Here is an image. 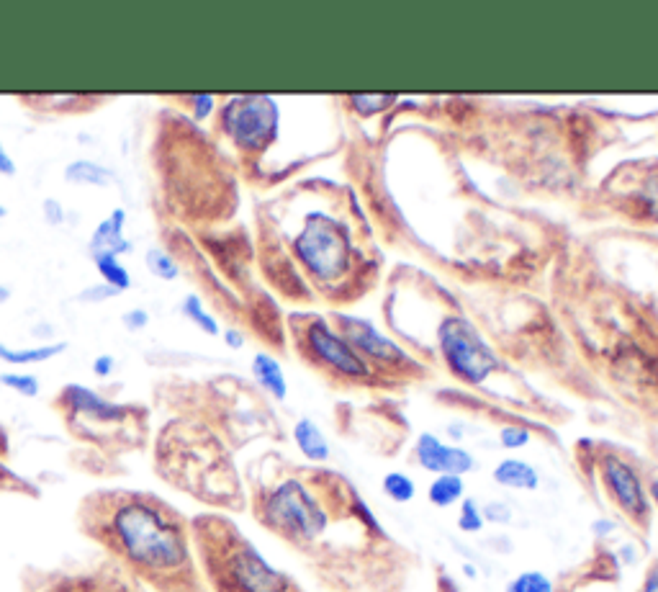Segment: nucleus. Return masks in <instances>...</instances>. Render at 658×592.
<instances>
[{
	"mask_svg": "<svg viewBox=\"0 0 658 592\" xmlns=\"http://www.w3.org/2000/svg\"><path fill=\"white\" fill-rule=\"evenodd\" d=\"M6 299H8V291L0 286V302H6Z\"/></svg>",
	"mask_w": 658,
	"mask_h": 592,
	"instance_id": "37",
	"label": "nucleus"
},
{
	"mask_svg": "<svg viewBox=\"0 0 658 592\" xmlns=\"http://www.w3.org/2000/svg\"><path fill=\"white\" fill-rule=\"evenodd\" d=\"M93 260H96V268L103 276V281H106V286H111V289L116 291H126L132 286V276H129V271L119 263V255L98 253L93 255Z\"/></svg>",
	"mask_w": 658,
	"mask_h": 592,
	"instance_id": "19",
	"label": "nucleus"
},
{
	"mask_svg": "<svg viewBox=\"0 0 658 592\" xmlns=\"http://www.w3.org/2000/svg\"><path fill=\"white\" fill-rule=\"evenodd\" d=\"M651 500L658 505V479H653L651 482Z\"/></svg>",
	"mask_w": 658,
	"mask_h": 592,
	"instance_id": "36",
	"label": "nucleus"
},
{
	"mask_svg": "<svg viewBox=\"0 0 658 592\" xmlns=\"http://www.w3.org/2000/svg\"><path fill=\"white\" fill-rule=\"evenodd\" d=\"M114 371V356H98L96 361H93V374L96 376H108Z\"/></svg>",
	"mask_w": 658,
	"mask_h": 592,
	"instance_id": "31",
	"label": "nucleus"
},
{
	"mask_svg": "<svg viewBox=\"0 0 658 592\" xmlns=\"http://www.w3.org/2000/svg\"><path fill=\"white\" fill-rule=\"evenodd\" d=\"M494 482L509 490H538L540 477L533 464L520 459H504L494 469Z\"/></svg>",
	"mask_w": 658,
	"mask_h": 592,
	"instance_id": "13",
	"label": "nucleus"
},
{
	"mask_svg": "<svg viewBox=\"0 0 658 592\" xmlns=\"http://www.w3.org/2000/svg\"><path fill=\"white\" fill-rule=\"evenodd\" d=\"M417 461L422 469L437 474V477L440 474H458V477H463V474H468L476 466L466 448L448 446V443H443L432 433H422L417 438Z\"/></svg>",
	"mask_w": 658,
	"mask_h": 592,
	"instance_id": "9",
	"label": "nucleus"
},
{
	"mask_svg": "<svg viewBox=\"0 0 658 592\" xmlns=\"http://www.w3.org/2000/svg\"><path fill=\"white\" fill-rule=\"evenodd\" d=\"M124 224H126V212L124 209H114L108 214L101 224L96 227L93 237H90V253H111L121 255L132 250V242L124 237Z\"/></svg>",
	"mask_w": 658,
	"mask_h": 592,
	"instance_id": "12",
	"label": "nucleus"
},
{
	"mask_svg": "<svg viewBox=\"0 0 658 592\" xmlns=\"http://www.w3.org/2000/svg\"><path fill=\"white\" fill-rule=\"evenodd\" d=\"M347 240L337 222L324 214L306 219L304 232L296 237V253L301 263L322 281H332L347 268Z\"/></svg>",
	"mask_w": 658,
	"mask_h": 592,
	"instance_id": "6",
	"label": "nucleus"
},
{
	"mask_svg": "<svg viewBox=\"0 0 658 592\" xmlns=\"http://www.w3.org/2000/svg\"><path fill=\"white\" fill-rule=\"evenodd\" d=\"M65 343H52V345H42V348H26V351H11L6 345L0 343V361L13 363V366H29V363H44L49 358L60 356L65 351Z\"/></svg>",
	"mask_w": 658,
	"mask_h": 592,
	"instance_id": "18",
	"label": "nucleus"
},
{
	"mask_svg": "<svg viewBox=\"0 0 658 592\" xmlns=\"http://www.w3.org/2000/svg\"><path fill=\"white\" fill-rule=\"evenodd\" d=\"M0 173H3V176H16V163H13V158L6 152L3 142H0Z\"/></svg>",
	"mask_w": 658,
	"mask_h": 592,
	"instance_id": "32",
	"label": "nucleus"
},
{
	"mask_svg": "<svg viewBox=\"0 0 658 592\" xmlns=\"http://www.w3.org/2000/svg\"><path fill=\"white\" fill-rule=\"evenodd\" d=\"M530 430L522 428V425H504L502 433H499V441H502L504 448L509 451H517V448H525L530 443Z\"/></svg>",
	"mask_w": 658,
	"mask_h": 592,
	"instance_id": "26",
	"label": "nucleus"
},
{
	"mask_svg": "<svg viewBox=\"0 0 658 592\" xmlns=\"http://www.w3.org/2000/svg\"><path fill=\"white\" fill-rule=\"evenodd\" d=\"M481 513H484V520H491V523H509L512 518V510L504 502H489Z\"/></svg>",
	"mask_w": 658,
	"mask_h": 592,
	"instance_id": "28",
	"label": "nucleus"
},
{
	"mask_svg": "<svg viewBox=\"0 0 658 592\" xmlns=\"http://www.w3.org/2000/svg\"><path fill=\"white\" fill-rule=\"evenodd\" d=\"M458 528L466 533H479L484 528V513H481L479 502L466 497L461 505V515H458Z\"/></svg>",
	"mask_w": 658,
	"mask_h": 592,
	"instance_id": "24",
	"label": "nucleus"
},
{
	"mask_svg": "<svg viewBox=\"0 0 658 592\" xmlns=\"http://www.w3.org/2000/svg\"><path fill=\"white\" fill-rule=\"evenodd\" d=\"M147 322H150V315L144 312V309H132V312H126L124 315V325L129 327V330H142V327H147Z\"/></svg>",
	"mask_w": 658,
	"mask_h": 592,
	"instance_id": "29",
	"label": "nucleus"
},
{
	"mask_svg": "<svg viewBox=\"0 0 658 592\" xmlns=\"http://www.w3.org/2000/svg\"><path fill=\"white\" fill-rule=\"evenodd\" d=\"M0 384L13 389L16 394H24V397H36L39 394V379L31 374H6L0 376Z\"/></svg>",
	"mask_w": 658,
	"mask_h": 592,
	"instance_id": "25",
	"label": "nucleus"
},
{
	"mask_svg": "<svg viewBox=\"0 0 658 592\" xmlns=\"http://www.w3.org/2000/svg\"><path fill=\"white\" fill-rule=\"evenodd\" d=\"M183 315L193 322L196 327H201L206 335H219V322L206 312L204 302H201V296L198 294H188L183 299Z\"/></svg>",
	"mask_w": 658,
	"mask_h": 592,
	"instance_id": "20",
	"label": "nucleus"
},
{
	"mask_svg": "<svg viewBox=\"0 0 658 592\" xmlns=\"http://www.w3.org/2000/svg\"><path fill=\"white\" fill-rule=\"evenodd\" d=\"M209 544L201 541L206 572L219 592H291V582L250 541L234 533L219 536L211 528Z\"/></svg>",
	"mask_w": 658,
	"mask_h": 592,
	"instance_id": "2",
	"label": "nucleus"
},
{
	"mask_svg": "<svg viewBox=\"0 0 658 592\" xmlns=\"http://www.w3.org/2000/svg\"><path fill=\"white\" fill-rule=\"evenodd\" d=\"M278 106L268 96H240L224 106L222 127L242 150H263L278 134Z\"/></svg>",
	"mask_w": 658,
	"mask_h": 592,
	"instance_id": "5",
	"label": "nucleus"
},
{
	"mask_svg": "<svg viewBox=\"0 0 658 592\" xmlns=\"http://www.w3.org/2000/svg\"><path fill=\"white\" fill-rule=\"evenodd\" d=\"M396 96H353V103L355 109L360 111V114L371 116V114H378L381 109H386L389 103H394Z\"/></svg>",
	"mask_w": 658,
	"mask_h": 592,
	"instance_id": "27",
	"label": "nucleus"
},
{
	"mask_svg": "<svg viewBox=\"0 0 658 592\" xmlns=\"http://www.w3.org/2000/svg\"><path fill=\"white\" fill-rule=\"evenodd\" d=\"M507 592H553V582L543 572H522L509 582Z\"/></svg>",
	"mask_w": 658,
	"mask_h": 592,
	"instance_id": "23",
	"label": "nucleus"
},
{
	"mask_svg": "<svg viewBox=\"0 0 658 592\" xmlns=\"http://www.w3.org/2000/svg\"><path fill=\"white\" fill-rule=\"evenodd\" d=\"M191 101L196 103V116H206L214 109V98L211 96H193Z\"/></svg>",
	"mask_w": 658,
	"mask_h": 592,
	"instance_id": "33",
	"label": "nucleus"
},
{
	"mask_svg": "<svg viewBox=\"0 0 658 592\" xmlns=\"http://www.w3.org/2000/svg\"><path fill=\"white\" fill-rule=\"evenodd\" d=\"M445 590H448V592H458V590H455V587H453V582H448V580H445Z\"/></svg>",
	"mask_w": 658,
	"mask_h": 592,
	"instance_id": "38",
	"label": "nucleus"
},
{
	"mask_svg": "<svg viewBox=\"0 0 658 592\" xmlns=\"http://www.w3.org/2000/svg\"><path fill=\"white\" fill-rule=\"evenodd\" d=\"M437 338H440V348H443V356L448 361L450 371L458 379L468 381V384H484L491 376V371H497L502 366L497 353L491 351V345L463 317L443 320Z\"/></svg>",
	"mask_w": 658,
	"mask_h": 592,
	"instance_id": "4",
	"label": "nucleus"
},
{
	"mask_svg": "<svg viewBox=\"0 0 658 592\" xmlns=\"http://www.w3.org/2000/svg\"><path fill=\"white\" fill-rule=\"evenodd\" d=\"M144 263H147L152 276L162 278V281H175V278L180 276V268L173 255L160 248H152L150 253H147V258H144Z\"/></svg>",
	"mask_w": 658,
	"mask_h": 592,
	"instance_id": "21",
	"label": "nucleus"
},
{
	"mask_svg": "<svg viewBox=\"0 0 658 592\" xmlns=\"http://www.w3.org/2000/svg\"><path fill=\"white\" fill-rule=\"evenodd\" d=\"M6 448V438H3V430H0V451Z\"/></svg>",
	"mask_w": 658,
	"mask_h": 592,
	"instance_id": "39",
	"label": "nucleus"
},
{
	"mask_svg": "<svg viewBox=\"0 0 658 592\" xmlns=\"http://www.w3.org/2000/svg\"><path fill=\"white\" fill-rule=\"evenodd\" d=\"M463 492H466V482L458 474H440V477L432 479L427 497L435 508H450L455 502L461 500Z\"/></svg>",
	"mask_w": 658,
	"mask_h": 592,
	"instance_id": "17",
	"label": "nucleus"
},
{
	"mask_svg": "<svg viewBox=\"0 0 658 592\" xmlns=\"http://www.w3.org/2000/svg\"><path fill=\"white\" fill-rule=\"evenodd\" d=\"M602 472H605V484L610 487V495L615 497V502L628 515H633L635 520H646L648 518V497L643 490L641 477L635 474L633 466L628 461L617 459V456H605L602 461Z\"/></svg>",
	"mask_w": 658,
	"mask_h": 592,
	"instance_id": "7",
	"label": "nucleus"
},
{
	"mask_svg": "<svg viewBox=\"0 0 658 592\" xmlns=\"http://www.w3.org/2000/svg\"><path fill=\"white\" fill-rule=\"evenodd\" d=\"M345 327L347 343L353 345L355 351H363L373 358H383V361H399L401 358L399 345L391 343L389 338H383L381 333H376L368 322L345 320Z\"/></svg>",
	"mask_w": 658,
	"mask_h": 592,
	"instance_id": "11",
	"label": "nucleus"
},
{
	"mask_svg": "<svg viewBox=\"0 0 658 592\" xmlns=\"http://www.w3.org/2000/svg\"><path fill=\"white\" fill-rule=\"evenodd\" d=\"M44 217L49 224H62L65 222V212H62V204L54 199L44 201Z\"/></svg>",
	"mask_w": 658,
	"mask_h": 592,
	"instance_id": "30",
	"label": "nucleus"
},
{
	"mask_svg": "<svg viewBox=\"0 0 658 592\" xmlns=\"http://www.w3.org/2000/svg\"><path fill=\"white\" fill-rule=\"evenodd\" d=\"M309 345L312 351L322 358L324 363H329L332 369L340 371L345 376H365L368 374V366L360 358V353L355 351L353 345L347 343V338L337 335L335 330H329L327 322H314L312 330H309Z\"/></svg>",
	"mask_w": 658,
	"mask_h": 592,
	"instance_id": "8",
	"label": "nucleus"
},
{
	"mask_svg": "<svg viewBox=\"0 0 658 592\" xmlns=\"http://www.w3.org/2000/svg\"><path fill=\"white\" fill-rule=\"evenodd\" d=\"M62 399H65V405L72 410V415L85 417L90 423H124L126 412H129L124 405H114V402L98 397L93 389L80 387V384H70V387L62 392Z\"/></svg>",
	"mask_w": 658,
	"mask_h": 592,
	"instance_id": "10",
	"label": "nucleus"
},
{
	"mask_svg": "<svg viewBox=\"0 0 658 592\" xmlns=\"http://www.w3.org/2000/svg\"><path fill=\"white\" fill-rule=\"evenodd\" d=\"M252 374H255V379H258V384L265 392L273 394L276 399H286L288 384L281 363L276 358L268 356V353H258V356L252 358Z\"/></svg>",
	"mask_w": 658,
	"mask_h": 592,
	"instance_id": "15",
	"label": "nucleus"
},
{
	"mask_svg": "<svg viewBox=\"0 0 658 592\" xmlns=\"http://www.w3.org/2000/svg\"><path fill=\"white\" fill-rule=\"evenodd\" d=\"M263 518L283 536L301 541H314L327 528L322 505L299 479H286L270 492L263 505Z\"/></svg>",
	"mask_w": 658,
	"mask_h": 592,
	"instance_id": "3",
	"label": "nucleus"
},
{
	"mask_svg": "<svg viewBox=\"0 0 658 592\" xmlns=\"http://www.w3.org/2000/svg\"><path fill=\"white\" fill-rule=\"evenodd\" d=\"M65 181L83 183V186L106 188L108 183L116 181V173L111 168L93 163V160H75L65 168Z\"/></svg>",
	"mask_w": 658,
	"mask_h": 592,
	"instance_id": "16",
	"label": "nucleus"
},
{
	"mask_svg": "<svg viewBox=\"0 0 658 592\" xmlns=\"http://www.w3.org/2000/svg\"><path fill=\"white\" fill-rule=\"evenodd\" d=\"M294 441L299 446L301 454L309 461H327L329 459V441L327 435L322 433L314 420L309 417H301L299 423L294 425Z\"/></svg>",
	"mask_w": 658,
	"mask_h": 592,
	"instance_id": "14",
	"label": "nucleus"
},
{
	"mask_svg": "<svg viewBox=\"0 0 658 592\" xmlns=\"http://www.w3.org/2000/svg\"><path fill=\"white\" fill-rule=\"evenodd\" d=\"M224 340H227L229 348H242V345H245V338H242L237 330H227V333H224Z\"/></svg>",
	"mask_w": 658,
	"mask_h": 592,
	"instance_id": "35",
	"label": "nucleus"
},
{
	"mask_svg": "<svg viewBox=\"0 0 658 592\" xmlns=\"http://www.w3.org/2000/svg\"><path fill=\"white\" fill-rule=\"evenodd\" d=\"M383 492L394 502H409L417 495V487H414L412 477H407V474L391 472L383 477Z\"/></svg>",
	"mask_w": 658,
	"mask_h": 592,
	"instance_id": "22",
	"label": "nucleus"
},
{
	"mask_svg": "<svg viewBox=\"0 0 658 592\" xmlns=\"http://www.w3.org/2000/svg\"><path fill=\"white\" fill-rule=\"evenodd\" d=\"M85 528L162 592H198L186 523L147 492H101L85 505Z\"/></svg>",
	"mask_w": 658,
	"mask_h": 592,
	"instance_id": "1",
	"label": "nucleus"
},
{
	"mask_svg": "<svg viewBox=\"0 0 658 592\" xmlns=\"http://www.w3.org/2000/svg\"><path fill=\"white\" fill-rule=\"evenodd\" d=\"M641 592H658V567L648 572V577H646V582H643Z\"/></svg>",
	"mask_w": 658,
	"mask_h": 592,
	"instance_id": "34",
	"label": "nucleus"
}]
</instances>
